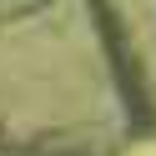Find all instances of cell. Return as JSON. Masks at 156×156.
Returning a JSON list of instances; mask_svg holds the SVG:
<instances>
[{"mask_svg": "<svg viewBox=\"0 0 156 156\" xmlns=\"http://www.w3.org/2000/svg\"><path fill=\"white\" fill-rule=\"evenodd\" d=\"M126 106L81 0H0V151L106 156Z\"/></svg>", "mask_w": 156, "mask_h": 156, "instance_id": "6da1fadb", "label": "cell"}]
</instances>
